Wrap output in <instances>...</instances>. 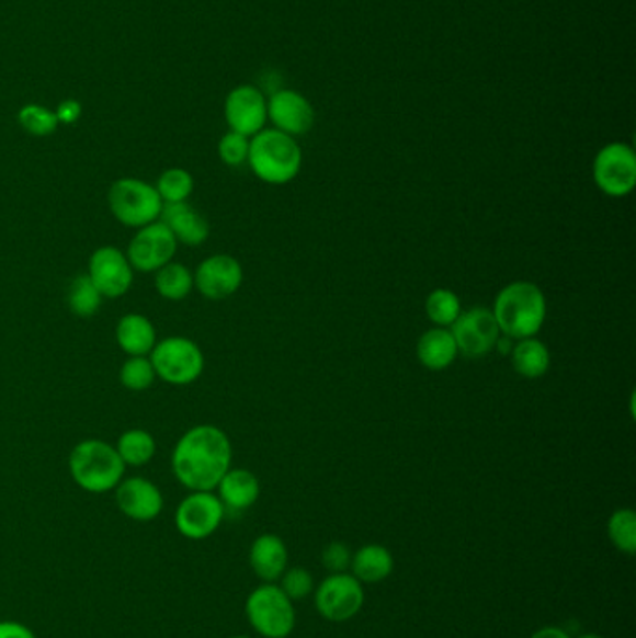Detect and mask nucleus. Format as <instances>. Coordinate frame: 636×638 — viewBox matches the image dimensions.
I'll return each instance as SVG.
<instances>
[{"instance_id":"1a4fd4ad","label":"nucleus","mask_w":636,"mask_h":638,"mask_svg":"<svg viewBox=\"0 0 636 638\" xmlns=\"http://www.w3.org/2000/svg\"><path fill=\"white\" fill-rule=\"evenodd\" d=\"M226 510L213 491H191L174 512L175 531L191 542L212 538L219 531Z\"/></svg>"},{"instance_id":"c9c22d12","label":"nucleus","mask_w":636,"mask_h":638,"mask_svg":"<svg viewBox=\"0 0 636 638\" xmlns=\"http://www.w3.org/2000/svg\"><path fill=\"white\" fill-rule=\"evenodd\" d=\"M55 114H57L58 124H60V126H73V124H77L82 116L81 101H60L57 109H55Z\"/></svg>"},{"instance_id":"7ed1b4c3","label":"nucleus","mask_w":636,"mask_h":638,"mask_svg":"<svg viewBox=\"0 0 636 638\" xmlns=\"http://www.w3.org/2000/svg\"><path fill=\"white\" fill-rule=\"evenodd\" d=\"M71 480L87 493L114 491L125 476V464L113 445L101 438H84L69 452Z\"/></svg>"},{"instance_id":"a878e982","label":"nucleus","mask_w":636,"mask_h":638,"mask_svg":"<svg viewBox=\"0 0 636 638\" xmlns=\"http://www.w3.org/2000/svg\"><path fill=\"white\" fill-rule=\"evenodd\" d=\"M156 275L157 294L167 300H183L194 289V273L180 262L167 263Z\"/></svg>"},{"instance_id":"473e14b6","label":"nucleus","mask_w":636,"mask_h":638,"mask_svg":"<svg viewBox=\"0 0 636 638\" xmlns=\"http://www.w3.org/2000/svg\"><path fill=\"white\" fill-rule=\"evenodd\" d=\"M279 586H281L282 592L294 601H303L308 595L313 594L316 590V584H314V577L310 571L305 570V568H287L284 573H282L281 579H279Z\"/></svg>"},{"instance_id":"f257e3e1","label":"nucleus","mask_w":636,"mask_h":638,"mask_svg":"<svg viewBox=\"0 0 636 638\" xmlns=\"http://www.w3.org/2000/svg\"><path fill=\"white\" fill-rule=\"evenodd\" d=\"M231 443L220 428L198 424L181 435L172 451V472L189 491H215L231 469Z\"/></svg>"},{"instance_id":"2f4dec72","label":"nucleus","mask_w":636,"mask_h":638,"mask_svg":"<svg viewBox=\"0 0 636 638\" xmlns=\"http://www.w3.org/2000/svg\"><path fill=\"white\" fill-rule=\"evenodd\" d=\"M156 379L150 357H129L120 368V383L132 392L148 390Z\"/></svg>"},{"instance_id":"dca6fc26","label":"nucleus","mask_w":636,"mask_h":638,"mask_svg":"<svg viewBox=\"0 0 636 638\" xmlns=\"http://www.w3.org/2000/svg\"><path fill=\"white\" fill-rule=\"evenodd\" d=\"M243 284V267L230 254H213L194 271V288L206 299L220 300L236 294Z\"/></svg>"},{"instance_id":"f3484780","label":"nucleus","mask_w":636,"mask_h":638,"mask_svg":"<svg viewBox=\"0 0 636 638\" xmlns=\"http://www.w3.org/2000/svg\"><path fill=\"white\" fill-rule=\"evenodd\" d=\"M268 119L273 122L275 129L295 138L313 129L316 113L305 95L282 88L268 100Z\"/></svg>"},{"instance_id":"4be33fe9","label":"nucleus","mask_w":636,"mask_h":638,"mask_svg":"<svg viewBox=\"0 0 636 638\" xmlns=\"http://www.w3.org/2000/svg\"><path fill=\"white\" fill-rule=\"evenodd\" d=\"M459 351L452 332L444 327H435L425 331L417 344V357L424 368L441 372L454 364Z\"/></svg>"},{"instance_id":"c85d7f7f","label":"nucleus","mask_w":636,"mask_h":638,"mask_svg":"<svg viewBox=\"0 0 636 638\" xmlns=\"http://www.w3.org/2000/svg\"><path fill=\"white\" fill-rule=\"evenodd\" d=\"M157 193L161 196L162 204H180L188 202L194 191V178L185 169H167L159 175L156 183Z\"/></svg>"},{"instance_id":"20e7f679","label":"nucleus","mask_w":636,"mask_h":638,"mask_svg":"<svg viewBox=\"0 0 636 638\" xmlns=\"http://www.w3.org/2000/svg\"><path fill=\"white\" fill-rule=\"evenodd\" d=\"M250 170L269 185H286L303 167V151L294 137L279 129H262L250 138Z\"/></svg>"},{"instance_id":"72a5a7b5","label":"nucleus","mask_w":636,"mask_h":638,"mask_svg":"<svg viewBox=\"0 0 636 638\" xmlns=\"http://www.w3.org/2000/svg\"><path fill=\"white\" fill-rule=\"evenodd\" d=\"M250 138L228 132L219 140V157L228 167H241L249 159Z\"/></svg>"},{"instance_id":"ddd939ff","label":"nucleus","mask_w":636,"mask_h":638,"mask_svg":"<svg viewBox=\"0 0 636 638\" xmlns=\"http://www.w3.org/2000/svg\"><path fill=\"white\" fill-rule=\"evenodd\" d=\"M87 275L105 299H118L132 289L135 270L125 252L114 244H105L92 252Z\"/></svg>"},{"instance_id":"f704fd0d","label":"nucleus","mask_w":636,"mask_h":638,"mask_svg":"<svg viewBox=\"0 0 636 638\" xmlns=\"http://www.w3.org/2000/svg\"><path fill=\"white\" fill-rule=\"evenodd\" d=\"M351 558H353V552L343 542H331L321 551V563H323L325 570H329L331 573L350 571Z\"/></svg>"},{"instance_id":"393cba45","label":"nucleus","mask_w":636,"mask_h":638,"mask_svg":"<svg viewBox=\"0 0 636 638\" xmlns=\"http://www.w3.org/2000/svg\"><path fill=\"white\" fill-rule=\"evenodd\" d=\"M114 448L122 457L125 467H144V465L150 464L157 452L154 435L146 430H140V428H133V430L122 433Z\"/></svg>"},{"instance_id":"9b49d317","label":"nucleus","mask_w":636,"mask_h":638,"mask_svg":"<svg viewBox=\"0 0 636 638\" xmlns=\"http://www.w3.org/2000/svg\"><path fill=\"white\" fill-rule=\"evenodd\" d=\"M178 252V241L161 220L138 228L125 257L132 263V267L138 273H156L162 265L172 262Z\"/></svg>"},{"instance_id":"4c0bfd02","label":"nucleus","mask_w":636,"mask_h":638,"mask_svg":"<svg viewBox=\"0 0 636 638\" xmlns=\"http://www.w3.org/2000/svg\"><path fill=\"white\" fill-rule=\"evenodd\" d=\"M531 638H571L566 629L558 626H545L537 629Z\"/></svg>"},{"instance_id":"423d86ee","label":"nucleus","mask_w":636,"mask_h":638,"mask_svg":"<svg viewBox=\"0 0 636 638\" xmlns=\"http://www.w3.org/2000/svg\"><path fill=\"white\" fill-rule=\"evenodd\" d=\"M109 207L114 219L127 228H143L161 217V196L156 185L138 180V178H120L109 189Z\"/></svg>"},{"instance_id":"e433bc0d","label":"nucleus","mask_w":636,"mask_h":638,"mask_svg":"<svg viewBox=\"0 0 636 638\" xmlns=\"http://www.w3.org/2000/svg\"><path fill=\"white\" fill-rule=\"evenodd\" d=\"M0 638H38L31 627L15 619L0 622Z\"/></svg>"},{"instance_id":"5701e85b","label":"nucleus","mask_w":636,"mask_h":638,"mask_svg":"<svg viewBox=\"0 0 636 638\" xmlns=\"http://www.w3.org/2000/svg\"><path fill=\"white\" fill-rule=\"evenodd\" d=\"M351 576L356 577L362 584H379L393 576L394 557L385 545H362L351 558Z\"/></svg>"},{"instance_id":"58836bf2","label":"nucleus","mask_w":636,"mask_h":638,"mask_svg":"<svg viewBox=\"0 0 636 638\" xmlns=\"http://www.w3.org/2000/svg\"><path fill=\"white\" fill-rule=\"evenodd\" d=\"M577 638H603V637H601V635H598V633H584V635H580V637Z\"/></svg>"},{"instance_id":"c756f323","label":"nucleus","mask_w":636,"mask_h":638,"mask_svg":"<svg viewBox=\"0 0 636 638\" xmlns=\"http://www.w3.org/2000/svg\"><path fill=\"white\" fill-rule=\"evenodd\" d=\"M462 312V300L450 289H433L425 299V314L438 327H452Z\"/></svg>"},{"instance_id":"f8f14e48","label":"nucleus","mask_w":636,"mask_h":638,"mask_svg":"<svg viewBox=\"0 0 636 638\" xmlns=\"http://www.w3.org/2000/svg\"><path fill=\"white\" fill-rule=\"evenodd\" d=\"M456 340L457 351L468 358L489 355L500 340L499 326L489 308L475 307L459 314V318L450 327Z\"/></svg>"},{"instance_id":"ea45409f","label":"nucleus","mask_w":636,"mask_h":638,"mask_svg":"<svg viewBox=\"0 0 636 638\" xmlns=\"http://www.w3.org/2000/svg\"><path fill=\"white\" fill-rule=\"evenodd\" d=\"M228 638H252V637H249V635H234V637Z\"/></svg>"},{"instance_id":"9d476101","label":"nucleus","mask_w":636,"mask_h":638,"mask_svg":"<svg viewBox=\"0 0 636 638\" xmlns=\"http://www.w3.org/2000/svg\"><path fill=\"white\" fill-rule=\"evenodd\" d=\"M593 180L603 193L622 198L636 185V153L625 143L603 146L593 159Z\"/></svg>"},{"instance_id":"412c9836","label":"nucleus","mask_w":636,"mask_h":638,"mask_svg":"<svg viewBox=\"0 0 636 638\" xmlns=\"http://www.w3.org/2000/svg\"><path fill=\"white\" fill-rule=\"evenodd\" d=\"M260 480L254 472L247 469H230L217 486L226 512H245L257 504L260 499Z\"/></svg>"},{"instance_id":"b1692460","label":"nucleus","mask_w":636,"mask_h":638,"mask_svg":"<svg viewBox=\"0 0 636 638\" xmlns=\"http://www.w3.org/2000/svg\"><path fill=\"white\" fill-rule=\"evenodd\" d=\"M510 355H512L513 369L518 372L519 376L526 377V379H540L549 372V348L534 337L518 340V344L513 345Z\"/></svg>"},{"instance_id":"0eeeda50","label":"nucleus","mask_w":636,"mask_h":638,"mask_svg":"<svg viewBox=\"0 0 636 638\" xmlns=\"http://www.w3.org/2000/svg\"><path fill=\"white\" fill-rule=\"evenodd\" d=\"M157 379L172 387H188L204 374L206 358L200 345L185 337H169L157 342L148 355Z\"/></svg>"},{"instance_id":"6e6552de","label":"nucleus","mask_w":636,"mask_h":638,"mask_svg":"<svg viewBox=\"0 0 636 638\" xmlns=\"http://www.w3.org/2000/svg\"><path fill=\"white\" fill-rule=\"evenodd\" d=\"M364 584L350 571L331 573L314 590V605L319 616L334 624L355 618L364 607Z\"/></svg>"},{"instance_id":"4468645a","label":"nucleus","mask_w":636,"mask_h":638,"mask_svg":"<svg viewBox=\"0 0 636 638\" xmlns=\"http://www.w3.org/2000/svg\"><path fill=\"white\" fill-rule=\"evenodd\" d=\"M226 124L230 132L252 138L268 124V98L252 84H241L226 95Z\"/></svg>"},{"instance_id":"bb28decb","label":"nucleus","mask_w":636,"mask_h":638,"mask_svg":"<svg viewBox=\"0 0 636 638\" xmlns=\"http://www.w3.org/2000/svg\"><path fill=\"white\" fill-rule=\"evenodd\" d=\"M103 295L95 288L94 282L90 281L87 273L76 276L68 288V307L77 318H94L100 312Z\"/></svg>"},{"instance_id":"2eb2a0df","label":"nucleus","mask_w":636,"mask_h":638,"mask_svg":"<svg viewBox=\"0 0 636 638\" xmlns=\"http://www.w3.org/2000/svg\"><path fill=\"white\" fill-rule=\"evenodd\" d=\"M114 501L127 520L137 523L156 521L164 508L161 489L144 476L124 478L114 489Z\"/></svg>"},{"instance_id":"f03ea898","label":"nucleus","mask_w":636,"mask_h":638,"mask_svg":"<svg viewBox=\"0 0 636 638\" xmlns=\"http://www.w3.org/2000/svg\"><path fill=\"white\" fill-rule=\"evenodd\" d=\"M491 312L508 339H532L547 318V299L534 282H512L500 289Z\"/></svg>"},{"instance_id":"39448f33","label":"nucleus","mask_w":636,"mask_h":638,"mask_svg":"<svg viewBox=\"0 0 636 638\" xmlns=\"http://www.w3.org/2000/svg\"><path fill=\"white\" fill-rule=\"evenodd\" d=\"M250 627L263 638H286L294 633L297 614L276 582H262L250 592L245 603Z\"/></svg>"},{"instance_id":"a211bd4d","label":"nucleus","mask_w":636,"mask_h":638,"mask_svg":"<svg viewBox=\"0 0 636 638\" xmlns=\"http://www.w3.org/2000/svg\"><path fill=\"white\" fill-rule=\"evenodd\" d=\"M159 220L169 228L178 244H185V247H200L206 243L212 232L206 217L189 202L167 204L162 207Z\"/></svg>"},{"instance_id":"cd10ccee","label":"nucleus","mask_w":636,"mask_h":638,"mask_svg":"<svg viewBox=\"0 0 636 638\" xmlns=\"http://www.w3.org/2000/svg\"><path fill=\"white\" fill-rule=\"evenodd\" d=\"M606 534L617 551L627 557L636 552V513L631 508H620L606 523Z\"/></svg>"},{"instance_id":"6ab92c4d","label":"nucleus","mask_w":636,"mask_h":638,"mask_svg":"<svg viewBox=\"0 0 636 638\" xmlns=\"http://www.w3.org/2000/svg\"><path fill=\"white\" fill-rule=\"evenodd\" d=\"M287 547L276 534H262L250 545V570L263 582H279L287 570Z\"/></svg>"},{"instance_id":"aec40b11","label":"nucleus","mask_w":636,"mask_h":638,"mask_svg":"<svg viewBox=\"0 0 636 638\" xmlns=\"http://www.w3.org/2000/svg\"><path fill=\"white\" fill-rule=\"evenodd\" d=\"M116 342L129 357H148L157 344V331L144 314H125L116 323Z\"/></svg>"},{"instance_id":"7c9ffc66","label":"nucleus","mask_w":636,"mask_h":638,"mask_svg":"<svg viewBox=\"0 0 636 638\" xmlns=\"http://www.w3.org/2000/svg\"><path fill=\"white\" fill-rule=\"evenodd\" d=\"M18 122L32 137H49L60 126L55 111L47 109V106L38 105V103H29V105L21 106L20 113H18Z\"/></svg>"}]
</instances>
